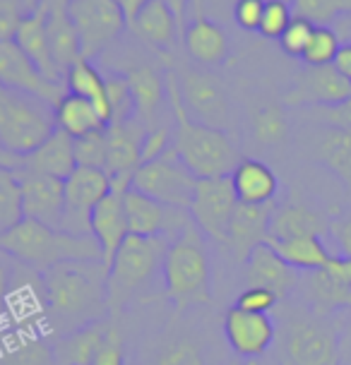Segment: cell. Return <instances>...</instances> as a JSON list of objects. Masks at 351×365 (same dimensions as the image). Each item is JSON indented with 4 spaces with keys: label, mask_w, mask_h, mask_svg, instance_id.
<instances>
[{
    "label": "cell",
    "mask_w": 351,
    "mask_h": 365,
    "mask_svg": "<svg viewBox=\"0 0 351 365\" xmlns=\"http://www.w3.org/2000/svg\"><path fill=\"white\" fill-rule=\"evenodd\" d=\"M327 233H330V221L320 212L310 210L305 205H296V202H287V205L275 207L268 228L270 240H289V238H305V236L327 238Z\"/></svg>",
    "instance_id": "24"
},
{
    "label": "cell",
    "mask_w": 351,
    "mask_h": 365,
    "mask_svg": "<svg viewBox=\"0 0 351 365\" xmlns=\"http://www.w3.org/2000/svg\"><path fill=\"white\" fill-rule=\"evenodd\" d=\"M238 205L236 190H233L231 175L222 178H198L195 195L190 202V219L203 231V236L214 243H226V233Z\"/></svg>",
    "instance_id": "11"
},
{
    "label": "cell",
    "mask_w": 351,
    "mask_h": 365,
    "mask_svg": "<svg viewBox=\"0 0 351 365\" xmlns=\"http://www.w3.org/2000/svg\"><path fill=\"white\" fill-rule=\"evenodd\" d=\"M106 99L108 106H111V123L108 125L135 118V101L126 73H113L106 77Z\"/></svg>",
    "instance_id": "40"
},
{
    "label": "cell",
    "mask_w": 351,
    "mask_h": 365,
    "mask_svg": "<svg viewBox=\"0 0 351 365\" xmlns=\"http://www.w3.org/2000/svg\"><path fill=\"white\" fill-rule=\"evenodd\" d=\"M17 178L19 187H22L24 219L61 228L65 210V180L56 178V175L29 171V168H17Z\"/></svg>",
    "instance_id": "17"
},
{
    "label": "cell",
    "mask_w": 351,
    "mask_h": 365,
    "mask_svg": "<svg viewBox=\"0 0 351 365\" xmlns=\"http://www.w3.org/2000/svg\"><path fill=\"white\" fill-rule=\"evenodd\" d=\"M68 15L80 36L82 58L87 61L103 53L128 27L116 0H68Z\"/></svg>",
    "instance_id": "9"
},
{
    "label": "cell",
    "mask_w": 351,
    "mask_h": 365,
    "mask_svg": "<svg viewBox=\"0 0 351 365\" xmlns=\"http://www.w3.org/2000/svg\"><path fill=\"white\" fill-rule=\"evenodd\" d=\"M195 185H198V178L183 164V159L176 154L173 147L159 159L140 164L133 175L135 190L145 192L147 197L157 200L166 207H176V210L185 212L190 210Z\"/></svg>",
    "instance_id": "8"
},
{
    "label": "cell",
    "mask_w": 351,
    "mask_h": 365,
    "mask_svg": "<svg viewBox=\"0 0 351 365\" xmlns=\"http://www.w3.org/2000/svg\"><path fill=\"white\" fill-rule=\"evenodd\" d=\"M92 365H126V356H123V336L113 324H111V329H108L106 339H103L101 349L96 351Z\"/></svg>",
    "instance_id": "49"
},
{
    "label": "cell",
    "mask_w": 351,
    "mask_h": 365,
    "mask_svg": "<svg viewBox=\"0 0 351 365\" xmlns=\"http://www.w3.org/2000/svg\"><path fill=\"white\" fill-rule=\"evenodd\" d=\"M24 221L22 187H19L17 171L0 168V236Z\"/></svg>",
    "instance_id": "38"
},
{
    "label": "cell",
    "mask_w": 351,
    "mask_h": 365,
    "mask_svg": "<svg viewBox=\"0 0 351 365\" xmlns=\"http://www.w3.org/2000/svg\"><path fill=\"white\" fill-rule=\"evenodd\" d=\"M123 210H126L128 231L133 236H164L171 240L193 221L190 212L161 205V202L147 197L145 192L135 190V187H130L123 195Z\"/></svg>",
    "instance_id": "14"
},
{
    "label": "cell",
    "mask_w": 351,
    "mask_h": 365,
    "mask_svg": "<svg viewBox=\"0 0 351 365\" xmlns=\"http://www.w3.org/2000/svg\"><path fill=\"white\" fill-rule=\"evenodd\" d=\"M130 29L140 36V41H145L149 48H154L157 53H166L176 43V36L183 34L173 10L168 8L164 0H152V3H147L145 8L140 10V15L135 17V22L130 24Z\"/></svg>",
    "instance_id": "28"
},
{
    "label": "cell",
    "mask_w": 351,
    "mask_h": 365,
    "mask_svg": "<svg viewBox=\"0 0 351 365\" xmlns=\"http://www.w3.org/2000/svg\"><path fill=\"white\" fill-rule=\"evenodd\" d=\"M282 365H340L342 336L335 319L310 308H291L282 327Z\"/></svg>",
    "instance_id": "6"
},
{
    "label": "cell",
    "mask_w": 351,
    "mask_h": 365,
    "mask_svg": "<svg viewBox=\"0 0 351 365\" xmlns=\"http://www.w3.org/2000/svg\"><path fill=\"white\" fill-rule=\"evenodd\" d=\"M130 91H133L135 101V118L145 123L147 128L159 125L157 115L164 108L166 99V75H161L159 70H154L152 65H135L128 73Z\"/></svg>",
    "instance_id": "26"
},
{
    "label": "cell",
    "mask_w": 351,
    "mask_h": 365,
    "mask_svg": "<svg viewBox=\"0 0 351 365\" xmlns=\"http://www.w3.org/2000/svg\"><path fill=\"white\" fill-rule=\"evenodd\" d=\"M106 166L103 171L111 178V190L126 195L133 187V175L142 164V142L147 125L138 118L106 125Z\"/></svg>",
    "instance_id": "12"
},
{
    "label": "cell",
    "mask_w": 351,
    "mask_h": 365,
    "mask_svg": "<svg viewBox=\"0 0 351 365\" xmlns=\"http://www.w3.org/2000/svg\"><path fill=\"white\" fill-rule=\"evenodd\" d=\"M279 257L296 272H317L332 259L335 252L330 250L325 238L305 236V238H289V240H265Z\"/></svg>",
    "instance_id": "32"
},
{
    "label": "cell",
    "mask_w": 351,
    "mask_h": 365,
    "mask_svg": "<svg viewBox=\"0 0 351 365\" xmlns=\"http://www.w3.org/2000/svg\"><path fill=\"white\" fill-rule=\"evenodd\" d=\"M0 252L31 267L36 274L65 262H103L101 245L94 236H73L31 219L0 236Z\"/></svg>",
    "instance_id": "3"
},
{
    "label": "cell",
    "mask_w": 351,
    "mask_h": 365,
    "mask_svg": "<svg viewBox=\"0 0 351 365\" xmlns=\"http://www.w3.org/2000/svg\"><path fill=\"white\" fill-rule=\"evenodd\" d=\"M166 99L173 115V149L190 168L195 178H222L231 175L240 156L226 130H217L193 120L185 110L176 73L166 70Z\"/></svg>",
    "instance_id": "2"
},
{
    "label": "cell",
    "mask_w": 351,
    "mask_h": 365,
    "mask_svg": "<svg viewBox=\"0 0 351 365\" xmlns=\"http://www.w3.org/2000/svg\"><path fill=\"white\" fill-rule=\"evenodd\" d=\"M54 110H56V128L68 133L73 140L89 133L106 130V123L99 115V110L94 108V103L77 94H65Z\"/></svg>",
    "instance_id": "34"
},
{
    "label": "cell",
    "mask_w": 351,
    "mask_h": 365,
    "mask_svg": "<svg viewBox=\"0 0 351 365\" xmlns=\"http://www.w3.org/2000/svg\"><path fill=\"white\" fill-rule=\"evenodd\" d=\"M118 3V8L123 10V15H126V22H128V27L135 22V17L140 15V10L145 8L147 3H152V0H116Z\"/></svg>",
    "instance_id": "54"
},
{
    "label": "cell",
    "mask_w": 351,
    "mask_h": 365,
    "mask_svg": "<svg viewBox=\"0 0 351 365\" xmlns=\"http://www.w3.org/2000/svg\"><path fill=\"white\" fill-rule=\"evenodd\" d=\"M51 365H54V363H51Z\"/></svg>",
    "instance_id": "59"
},
{
    "label": "cell",
    "mask_w": 351,
    "mask_h": 365,
    "mask_svg": "<svg viewBox=\"0 0 351 365\" xmlns=\"http://www.w3.org/2000/svg\"><path fill=\"white\" fill-rule=\"evenodd\" d=\"M171 147H173V130L171 128L161 125V123L159 125L147 128L145 142H142V164L164 156Z\"/></svg>",
    "instance_id": "47"
},
{
    "label": "cell",
    "mask_w": 351,
    "mask_h": 365,
    "mask_svg": "<svg viewBox=\"0 0 351 365\" xmlns=\"http://www.w3.org/2000/svg\"><path fill=\"white\" fill-rule=\"evenodd\" d=\"M111 192V178L101 168L77 166L65 178V210L61 231L73 236H92V212Z\"/></svg>",
    "instance_id": "10"
},
{
    "label": "cell",
    "mask_w": 351,
    "mask_h": 365,
    "mask_svg": "<svg viewBox=\"0 0 351 365\" xmlns=\"http://www.w3.org/2000/svg\"><path fill=\"white\" fill-rule=\"evenodd\" d=\"M308 115L327 128H337V130H344V133H351V96L347 101L337 103V106L308 108Z\"/></svg>",
    "instance_id": "48"
},
{
    "label": "cell",
    "mask_w": 351,
    "mask_h": 365,
    "mask_svg": "<svg viewBox=\"0 0 351 365\" xmlns=\"http://www.w3.org/2000/svg\"><path fill=\"white\" fill-rule=\"evenodd\" d=\"M22 17H24V12L19 10V5L15 0H0V43L15 41Z\"/></svg>",
    "instance_id": "51"
},
{
    "label": "cell",
    "mask_w": 351,
    "mask_h": 365,
    "mask_svg": "<svg viewBox=\"0 0 351 365\" xmlns=\"http://www.w3.org/2000/svg\"><path fill=\"white\" fill-rule=\"evenodd\" d=\"M327 238L332 240V245L337 250L335 255L351 257V214H344V217L330 221Z\"/></svg>",
    "instance_id": "52"
},
{
    "label": "cell",
    "mask_w": 351,
    "mask_h": 365,
    "mask_svg": "<svg viewBox=\"0 0 351 365\" xmlns=\"http://www.w3.org/2000/svg\"><path fill=\"white\" fill-rule=\"evenodd\" d=\"M289 123L282 106H263L253 118V135L263 145H277L287 137Z\"/></svg>",
    "instance_id": "41"
},
{
    "label": "cell",
    "mask_w": 351,
    "mask_h": 365,
    "mask_svg": "<svg viewBox=\"0 0 351 365\" xmlns=\"http://www.w3.org/2000/svg\"><path fill=\"white\" fill-rule=\"evenodd\" d=\"M351 96V82L335 65H308L284 94L287 106H337Z\"/></svg>",
    "instance_id": "15"
},
{
    "label": "cell",
    "mask_w": 351,
    "mask_h": 365,
    "mask_svg": "<svg viewBox=\"0 0 351 365\" xmlns=\"http://www.w3.org/2000/svg\"><path fill=\"white\" fill-rule=\"evenodd\" d=\"M263 12H265V0H236V5H233V17H236L238 27L248 31L260 29Z\"/></svg>",
    "instance_id": "50"
},
{
    "label": "cell",
    "mask_w": 351,
    "mask_h": 365,
    "mask_svg": "<svg viewBox=\"0 0 351 365\" xmlns=\"http://www.w3.org/2000/svg\"><path fill=\"white\" fill-rule=\"evenodd\" d=\"M313 31H315L313 22H308V19L294 15V19L289 22V27L284 29L282 36H279V43H282L284 53L301 58L305 46H308V41H310V36H313Z\"/></svg>",
    "instance_id": "46"
},
{
    "label": "cell",
    "mask_w": 351,
    "mask_h": 365,
    "mask_svg": "<svg viewBox=\"0 0 351 365\" xmlns=\"http://www.w3.org/2000/svg\"><path fill=\"white\" fill-rule=\"evenodd\" d=\"M183 43L188 56L203 68H219L229 58V36L222 24L205 17L200 10H195V17L185 22Z\"/></svg>",
    "instance_id": "21"
},
{
    "label": "cell",
    "mask_w": 351,
    "mask_h": 365,
    "mask_svg": "<svg viewBox=\"0 0 351 365\" xmlns=\"http://www.w3.org/2000/svg\"><path fill=\"white\" fill-rule=\"evenodd\" d=\"M164 3L173 10L176 19H178V27L183 31L185 29V10H188V3H190V0H164Z\"/></svg>",
    "instance_id": "57"
},
{
    "label": "cell",
    "mask_w": 351,
    "mask_h": 365,
    "mask_svg": "<svg viewBox=\"0 0 351 365\" xmlns=\"http://www.w3.org/2000/svg\"><path fill=\"white\" fill-rule=\"evenodd\" d=\"M92 236L99 240L101 252H103V264H106V269H108L116 250H118L123 240L130 236L121 192L111 190L99 205H96V210L92 212Z\"/></svg>",
    "instance_id": "27"
},
{
    "label": "cell",
    "mask_w": 351,
    "mask_h": 365,
    "mask_svg": "<svg viewBox=\"0 0 351 365\" xmlns=\"http://www.w3.org/2000/svg\"><path fill=\"white\" fill-rule=\"evenodd\" d=\"M22 156H15L10 154L8 149L0 145V168H5V171H17V168H22Z\"/></svg>",
    "instance_id": "56"
},
{
    "label": "cell",
    "mask_w": 351,
    "mask_h": 365,
    "mask_svg": "<svg viewBox=\"0 0 351 365\" xmlns=\"http://www.w3.org/2000/svg\"><path fill=\"white\" fill-rule=\"evenodd\" d=\"M111 322L101 319V322L84 324V327L68 331L63 336H56L54 346H51V363L54 365H92L96 351L101 349L103 339H106Z\"/></svg>",
    "instance_id": "25"
},
{
    "label": "cell",
    "mask_w": 351,
    "mask_h": 365,
    "mask_svg": "<svg viewBox=\"0 0 351 365\" xmlns=\"http://www.w3.org/2000/svg\"><path fill=\"white\" fill-rule=\"evenodd\" d=\"M303 296V305L320 315H332L337 310L351 308V289L335 277L327 267L317 272H305L298 279V289Z\"/></svg>",
    "instance_id": "23"
},
{
    "label": "cell",
    "mask_w": 351,
    "mask_h": 365,
    "mask_svg": "<svg viewBox=\"0 0 351 365\" xmlns=\"http://www.w3.org/2000/svg\"><path fill=\"white\" fill-rule=\"evenodd\" d=\"M231 182L238 202L243 205H270L279 190L275 171L260 159H240L231 173Z\"/></svg>",
    "instance_id": "30"
},
{
    "label": "cell",
    "mask_w": 351,
    "mask_h": 365,
    "mask_svg": "<svg viewBox=\"0 0 351 365\" xmlns=\"http://www.w3.org/2000/svg\"><path fill=\"white\" fill-rule=\"evenodd\" d=\"M335 68L351 82V43L340 48V53H337V58H335Z\"/></svg>",
    "instance_id": "55"
},
{
    "label": "cell",
    "mask_w": 351,
    "mask_h": 365,
    "mask_svg": "<svg viewBox=\"0 0 351 365\" xmlns=\"http://www.w3.org/2000/svg\"><path fill=\"white\" fill-rule=\"evenodd\" d=\"M22 168L36 173L56 175V178H68L70 173L77 168L75 161V140L63 130H54V135L44 142L41 147L34 149L29 156H24Z\"/></svg>",
    "instance_id": "31"
},
{
    "label": "cell",
    "mask_w": 351,
    "mask_h": 365,
    "mask_svg": "<svg viewBox=\"0 0 351 365\" xmlns=\"http://www.w3.org/2000/svg\"><path fill=\"white\" fill-rule=\"evenodd\" d=\"M317 161L327 166L351 195V133L325 128L317 140Z\"/></svg>",
    "instance_id": "35"
},
{
    "label": "cell",
    "mask_w": 351,
    "mask_h": 365,
    "mask_svg": "<svg viewBox=\"0 0 351 365\" xmlns=\"http://www.w3.org/2000/svg\"><path fill=\"white\" fill-rule=\"evenodd\" d=\"M279 305V296L275 291L263 289V286H248L238 293L236 308L245 312H255V315H270Z\"/></svg>",
    "instance_id": "45"
},
{
    "label": "cell",
    "mask_w": 351,
    "mask_h": 365,
    "mask_svg": "<svg viewBox=\"0 0 351 365\" xmlns=\"http://www.w3.org/2000/svg\"><path fill=\"white\" fill-rule=\"evenodd\" d=\"M56 130L51 103L22 91L0 87V145L15 156H29Z\"/></svg>",
    "instance_id": "7"
},
{
    "label": "cell",
    "mask_w": 351,
    "mask_h": 365,
    "mask_svg": "<svg viewBox=\"0 0 351 365\" xmlns=\"http://www.w3.org/2000/svg\"><path fill=\"white\" fill-rule=\"evenodd\" d=\"M342 43L337 34L330 27H315L313 36H310L308 46L303 51L305 65H335V58L340 53Z\"/></svg>",
    "instance_id": "42"
},
{
    "label": "cell",
    "mask_w": 351,
    "mask_h": 365,
    "mask_svg": "<svg viewBox=\"0 0 351 365\" xmlns=\"http://www.w3.org/2000/svg\"><path fill=\"white\" fill-rule=\"evenodd\" d=\"M147 365H205V356L195 339L188 334H171L152 349Z\"/></svg>",
    "instance_id": "36"
},
{
    "label": "cell",
    "mask_w": 351,
    "mask_h": 365,
    "mask_svg": "<svg viewBox=\"0 0 351 365\" xmlns=\"http://www.w3.org/2000/svg\"><path fill=\"white\" fill-rule=\"evenodd\" d=\"M46 15H49V0H41L34 10L24 12L22 22H19L15 43L24 51V56L39 68L46 80L61 82L65 80V73L58 68L54 51H51L49 31H46Z\"/></svg>",
    "instance_id": "19"
},
{
    "label": "cell",
    "mask_w": 351,
    "mask_h": 365,
    "mask_svg": "<svg viewBox=\"0 0 351 365\" xmlns=\"http://www.w3.org/2000/svg\"><path fill=\"white\" fill-rule=\"evenodd\" d=\"M291 19H294V10H291L289 0H265L263 22H260L258 31L268 38H279L284 34V29L289 27Z\"/></svg>",
    "instance_id": "44"
},
{
    "label": "cell",
    "mask_w": 351,
    "mask_h": 365,
    "mask_svg": "<svg viewBox=\"0 0 351 365\" xmlns=\"http://www.w3.org/2000/svg\"><path fill=\"white\" fill-rule=\"evenodd\" d=\"M75 161L84 168H101L106 166V133H89L75 140Z\"/></svg>",
    "instance_id": "43"
},
{
    "label": "cell",
    "mask_w": 351,
    "mask_h": 365,
    "mask_svg": "<svg viewBox=\"0 0 351 365\" xmlns=\"http://www.w3.org/2000/svg\"><path fill=\"white\" fill-rule=\"evenodd\" d=\"M224 336L238 358L258 361L275 346L277 324L270 315H255L233 305L224 315Z\"/></svg>",
    "instance_id": "18"
},
{
    "label": "cell",
    "mask_w": 351,
    "mask_h": 365,
    "mask_svg": "<svg viewBox=\"0 0 351 365\" xmlns=\"http://www.w3.org/2000/svg\"><path fill=\"white\" fill-rule=\"evenodd\" d=\"M161 284L176 310L207 305L212 301V259L207 238L193 221L178 236L168 240L161 262Z\"/></svg>",
    "instance_id": "4"
},
{
    "label": "cell",
    "mask_w": 351,
    "mask_h": 365,
    "mask_svg": "<svg viewBox=\"0 0 351 365\" xmlns=\"http://www.w3.org/2000/svg\"><path fill=\"white\" fill-rule=\"evenodd\" d=\"M291 10L315 27H332L337 17L351 12V0H291Z\"/></svg>",
    "instance_id": "39"
},
{
    "label": "cell",
    "mask_w": 351,
    "mask_h": 365,
    "mask_svg": "<svg viewBox=\"0 0 351 365\" xmlns=\"http://www.w3.org/2000/svg\"><path fill=\"white\" fill-rule=\"evenodd\" d=\"M65 89L68 94H77L82 99L92 101L94 108L99 110V115L103 118V123H111V106H108L106 99V77H103L99 70L94 68L92 61L82 58L77 61L73 68L65 73Z\"/></svg>",
    "instance_id": "33"
},
{
    "label": "cell",
    "mask_w": 351,
    "mask_h": 365,
    "mask_svg": "<svg viewBox=\"0 0 351 365\" xmlns=\"http://www.w3.org/2000/svg\"><path fill=\"white\" fill-rule=\"evenodd\" d=\"M0 87L36 96L54 108L68 94V89L61 82H51L39 73V68L24 56V51L15 41L0 43Z\"/></svg>",
    "instance_id": "16"
},
{
    "label": "cell",
    "mask_w": 351,
    "mask_h": 365,
    "mask_svg": "<svg viewBox=\"0 0 351 365\" xmlns=\"http://www.w3.org/2000/svg\"><path fill=\"white\" fill-rule=\"evenodd\" d=\"M8 293H10V269L0 262V303L8 298Z\"/></svg>",
    "instance_id": "58"
},
{
    "label": "cell",
    "mask_w": 351,
    "mask_h": 365,
    "mask_svg": "<svg viewBox=\"0 0 351 365\" xmlns=\"http://www.w3.org/2000/svg\"><path fill=\"white\" fill-rule=\"evenodd\" d=\"M245 277H248L250 286L275 291L279 301L289 298L298 289V272L291 269L268 243L258 245L245 259Z\"/></svg>",
    "instance_id": "22"
},
{
    "label": "cell",
    "mask_w": 351,
    "mask_h": 365,
    "mask_svg": "<svg viewBox=\"0 0 351 365\" xmlns=\"http://www.w3.org/2000/svg\"><path fill=\"white\" fill-rule=\"evenodd\" d=\"M183 96L185 110L193 120L203 125L226 130L229 123V96L224 91V84L207 70H193L185 68L180 75H176Z\"/></svg>",
    "instance_id": "13"
},
{
    "label": "cell",
    "mask_w": 351,
    "mask_h": 365,
    "mask_svg": "<svg viewBox=\"0 0 351 365\" xmlns=\"http://www.w3.org/2000/svg\"><path fill=\"white\" fill-rule=\"evenodd\" d=\"M46 31L58 68L68 73L77 61H82L80 36H77L73 19L68 15V0H49Z\"/></svg>",
    "instance_id": "29"
},
{
    "label": "cell",
    "mask_w": 351,
    "mask_h": 365,
    "mask_svg": "<svg viewBox=\"0 0 351 365\" xmlns=\"http://www.w3.org/2000/svg\"><path fill=\"white\" fill-rule=\"evenodd\" d=\"M0 365H51V346L29 329L17 331Z\"/></svg>",
    "instance_id": "37"
},
{
    "label": "cell",
    "mask_w": 351,
    "mask_h": 365,
    "mask_svg": "<svg viewBox=\"0 0 351 365\" xmlns=\"http://www.w3.org/2000/svg\"><path fill=\"white\" fill-rule=\"evenodd\" d=\"M166 247L168 238L164 236L147 238L130 233L123 240L106 274V301L111 315L128 308L140 293H147L154 279L161 277Z\"/></svg>",
    "instance_id": "5"
},
{
    "label": "cell",
    "mask_w": 351,
    "mask_h": 365,
    "mask_svg": "<svg viewBox=\"0 0 351 365\" xmlns=\"http://www.w3.org/2000/svg\"><path fill=\"white\" fill-rule=\"evenodd\" d=\"M106 274L103 262H65L39 274L46 319L56 336L111 315L106 301Z\"/></svg>",
    "instance_id": "1"
},
{
    "label": "cell",
    "mask_w": 351,
    "mask_h": 365,
    "mask_svg": "<svg viewBox=\"0 0 351 365\" xmlns=\"http://www.w3.org/2000/svg\"><path fill=\"white\" fill-rule=\"evenodd\" d=\"M275 207V202H270V205H243V202H238L224 243L233 257L245 262L250 252L268 240V228Z\"/></svg>",
    "instance_id": "20"
},
{
    "label": "cell",
    "mask_w": 351,
    "mask_h": 365,
    "mask_svg": "<svg viewBox=\"0 0 351 365\" xmlns=\"http://www.w3.org/2000/svg\"><path fill=\"white\" fill-rule=\"evenodd\" d=\"M327 269L335 274L340 282H344L351 289V257L332 255V259L327 262Z\"/></svg>",
    "instance_id": "53"
}]
</instances>
